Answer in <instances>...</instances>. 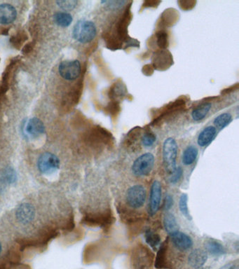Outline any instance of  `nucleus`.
Returning a JSON list of instances; mask_svg holds the SVG:
<instances>
[{"instance_id":"7ed1b4c3","label":"nucleus","mask_w":239,"mask_h":269,"mask_svg":"<svg viewBox=\"0 0 239 269\" xmlns=\"http://www.w3.org/2000/svg\"><path fill=\"white\" fill-rule=\"evenodd\" d=\"M37 164L38 170L41 175L51 176L60 169V161L56 154L47 152L41 154Z\"/></svg>"},{"instance_id":"6e6552de","label":"nucleus","mask_w":239,"mask_h":269,"mask_svg":"<svg viewBox=\"0 0 239 269\" xmlns=\"http://www.w3.org/2000/svg\"><path fill=\"white\" fill-rule=\"evenodd\" d=\"M45 133V126L40 119L32 118L26 123L24 134L29 139H35Z\"/></svg>"},{"instance_id":"f3484780","label":"nucleus","mask_w":239,"mask_h":269,"mask_svg":"<svg viewBox=\"0 0 239 269\" xmlns=\"http://www.w3.org/2000/svg\"><path fill=\"white\" fill-rule=\"evenodd\" d=\"M206 248L209 251L211 255H222L226 252L225 248L222 244L220 243L218 241L215 240L207 241L206 242Z\"/></svg>"},{"instance_id":"9d476101","label":"nucleus","mask_w":239,"mask_h":269,"mask_svg":"<svg viewBox=\"0 0 239 269\" xmlns=\"http://www.w3.org/2000/svg\"><path fill=\"white\" fill-rule=\"evenodd\" d=\"M171 241H172L173 244L178 250L186 251L192 247V239H191L190 236L187 235V234L177 231V232L171 234Z\"/></svg>"},{"instance_id":"b1692460","label":"nucleus","mask_w":239,"mask_h":269,"mask_svg":"<svg viewBox=\"0 0 239 269\" xmlns=\"http://www.w3.org/2000/svg\"><path fill=\"white\" fill-rule=\"evenodd\" d=\"M141 140L144 147L149 148L154 145L156 140V137L154 133L151 131H147L143 134Z\"/></svg>"},{"instance_id":"aec40b11","label":"nucleus","mask_w":239,"mask_h":269,"mask_svg":"<svg viewBox=\"0 0 239 269\" xmlns=\"http://www.w3.org/2000/svg\"><path fill=\"white\" fill-rule=\"evenodd\" d=\"M126 88L121 83H117L110 90L109 96L111 99L116 100L126 96Z\"/></svg>"},{"instance_id":"1a4fd4ad","label":"nucleus","mask_w":239,"mask_h":269,"mask_svg":"<svg viewBox=\"0 0 239 269\" xmlns=\"http://www.w3.org/2000/svg\"><path fill=\"white\" fill-rule=\"evenodd\" d=\"M161 196H162V188H161V183L157 180H155L151 185V191H150L149 210L151 216L154 215L159 211Z\"/></svg>"},{"instance_id":"423d86ee","label":"nucleus","mask_w":239,"mask_h":269,"mask_svg":"<svg viewBox=\"0 0 239 269\" xmlns=\"http://www.w3.org/2000/svg\"><path fill=\"white\" fill-rule=\"evenodd\" d=\"M147 198V191L141 185L132 186L127 191L126 201L127 204L133 209H139L144 206Z\"/></svg>"},{"instance_id":"dca6fc26","label":"nucleus","mask_w":239,"mask_h":269,"mask_svg":"<svg viewBox=\"0 0 239 269\" xmlns=\"http://www.w3.org/2000/svg\"><path fill=\"white\" fill-rule=\"evenodd\" d=\"M199 151L195 146L190 145L184 149L183 152L182 163L185 165H190L194 163L198 157Z\"/></svg>"},{"instance_id":"f257e3e1","label":"nucleus","mask_w":239,"mask_h":269,"mask_svg":"<svg viewBox=\"0 0 239 269\" xmlns=\"http://www.w3.org/2000/svg\"><path fill=\"white\" fill-rule=\"evenodd\" d=\"M97 34L95 24L90 21L81 20L73 29V37L77 42L87 44L93 41Z\"/></svg>"},{"instance_id":"bb28decb","label":"nucleus","mask_w":239,"mask_h":269,"mask_svg":"<svg viewBox=\"0 0 239 269\" xmlns=\"http://www.w3.org/2000/svg\"><path fill=\"white\" fill-rule=\"evenodd\" d=\"M183 170L181 167H178L174 173L171 174L170 178V182L171 184H176L179 183L180 179L182 178Z\"/></svg>"},{"instance_id":"20e7f679","label":"nucleus","mask_w":239,"mask_h":269,"mask_svg":"<svg viewBox=\"0 0 239 269\" xmlns=\"http://www.w3.org/2000/svg\"><path fill=\"white\" fill-rule=\"evenodd\" d=\"M178 144L172 137L166 139L163 144V160L166 172L171 175L176 168Z\"/></svg>"},{"instance_id":"ddd939ff","label":"nucleus","mask_w":239,"mask_h":269,"mask_svg":"<svg viewBox=\"0 0 239 269\" xmlns=\"http://www.w3.org/2000/svg\"><path fill=\"white\" fill-rule=\"evenodd\" d=\"M217 130L213 126H209L200 133L198 137L197 142L200 147H204L210 143L215 138Z\"/></svg>"},{"instance_id":"c85d7f7f","label":"nucleus","mask_w":239,"mask_h":269,"mask_svg":"<svg viewBox=\"0 0 239 269\" xmlns=\"http://www.w3.org/2000/svg\"><path fill=\"white\" fill-rule=\"evenodd\" d=\"M33 49V44L32 42H30V43L26 44L24 46V48H23L22 52L24 54H28L32 52Z\"/></svg>"},{"instance_id":"6ab92c4d","label":"nucleus","mask_w":239,"mask_h":269,"mask_svg":"<svg viewBox=\"0 0 239 269\" xmlns=\"http://www.w3.org/2000/svg\"><path fill=\"white\" fill-rule=\"evenodd\" d=\"M54 19L56 24L62 27H68L72 22V16L66 12L57 13L54 15Z\"/></svg>"},{"instance_id":"412c9836","label":"nucleus","mask_w":239,"mask_h":269,"mask_svg":"<svg viewBox=\"0 0 239 269\" xmlns=\"http://www.w3.org/2000/svg\"><path fill=\"white\" fill-rule=\"evenodd\" d=\"M232 120V116L230 113H223L215 118L214 120V124L217 129L222 130L225 129L226 126L230 124Z\"/></svg>"},{"instance_id":"f03ea898","label":"nucleus","mask_w":239,"mask_h":269,"mask_svg":"<svg viewBox=\"0 0 239 269\" xmlns=\"http://www.w3.org/2000/svg\"><path fill=\"white\" fill-rule=\"evenodd\" d=\"M37 211L30 202H23L15 209V219L20 226L32 225L37 219Z\"/></svg>"},{"instance_id":"2eb2a0df","label":"nucleus","mask_w":239,"mask_h":269,"mask_svg":"<svg viewBox=\"0 0 239 269\" xmlns=\"http://www.w3.org/2000/svg\"><path fill=\"white\" fill-rule=\"evenodd\" d=\"M212 104L210 103H204L197 106L192 112L193 120L195 121H202L210 110Z\"/></svg>"},{"instance_id":"5701e85b","label":"nucleus","mask_w":239,"mask_h":269,"mask_svg":"<svg viewBox=\"0 0 239 269\" xmlns=\"http://www.w3.org/2000/svg\"><path fill=\"white\" fill-rule=\"evenodd\" d=\"M187 202V195L185 194V193H182V194L181 195L180 198H179V211H180L181 213H182L183 215L185 216L187 219L191 220V219H192V216H191L190 214H189V209H188Z\"/></svg>"},{"instance_id":"c756f323","label":"nucleus","mask_w":239,"mask_h":269,"mask_svg":"<svg viewBox=\"0 0 239 269\" xmlns=\"http://www.w3.org/2000/svg\"><path fill=\"white\" fill-rule=\"evenodd\" d=\"M1 251H2V244H1V241H0V254H1Z\"/></svg>"},{"instance_id":"4468645a","label":"nucleus","mask_w":239,"mask_h":269,"mask_svg":"<svg viewBox=\"0 0 239 269\" xmlns=\"http://www.w3.org/2000/svg\"><path fill=\"white\" fill-rule=\"evenodd\" d=\"M164 226L165 230L171 235L179 231V226L176 220V216L171 213H167L164 217Z\"/></svg>"},{"instance_id":"4be33fe9","label":"nucleus","mask_w":239,"mask_h":269,"mask_svg":"<svg viewBox=\"0 0 239 269\" xmlns=\"http://www.w3.org/2000/svg\"><path fill=\"white\" fill-rule=\"evenodd\" d=\"M28 39L27 34L25 33L23 31L18 32L12 36L10 39V43L11 45L16 49H19L20 47H22L23 44L25 43L26 40Z\"/></svg>"},{"instance_id":"393cba45","label":"nucleus","mask_w":239,"mask_h":269,"mask_svg":"<svg viewBox=\"0 0 239 269\" xmlns=\"http://www.w3.org/2000/svg\"><path fill=\"white\" fill-rule=\"evenodd\" d=\"M156 42L161 49H166L169 44L168 34L165 31L161 30L156 33Z\"/></svg>"},{"instance_id":"f8f14e48","label":"nucleus","mask_w":239,"mask_h":269,"mask_svg":"<svg viewBox=\"0 0 239 269\" xmlns=\"http://www.w3.org/2000/svg\"><path fill=\"white\" fill-rule=\"evenodd\" d=\"M208 255L206 251L202 249H196L189 254L188 262L194 268H201L207 262Z\"/></svg>"},{"instance_id":"39448f33","label":"nucleus","mask_w":239,"mask_h":269,"mask_svg":"<svg viewBox=\"0 0 239 269\" xmlns=\"http://www.w3.org/2000/svg\"><path fill=\"white\" fill-rule=\"evenodd\" d=\"M154 165V157L152 154L146 153L137 158L132 165V172L138 177L149 175Z\"/></svg>"},{"instance_id":"a878e982","label":"nucleus","mask_w":239,"mask_h":269,"mask_svg":"<svg viewBox=\"0 0 239 269\" xmlns=\"http://www.w3.org/2000/svg\"><path fill=\"white\" fill-rule=\"evenodd\" d=\"M57 4L60 9L65 11H71L77 6L78 1L75 0H61V1H57Z\"/></svg>"},{"instance_id":"cd10ccee","label":"nucleus","mask_w":239,"mask_h":269,"mask_svg":"<svg viewBox=\"0 0 239 269\" xmlns=\"http://www.w3.org/2000/svg\"><path fill=\"white\" fill-rule=\"evenodd\" d=\"M174 206V198L171 195H166L164 199V208L166 211H169Z\"/></svg>"},{"instance_id":"9b49d317","label":"nucleus","mask_w":239,"mask_h":269,"mask_svg":"<svg viewBox=\"0 0 239 269\" xmlns=\"http://www.w3.org/2000/svg\"><path fill=\"white\" fill-rule=\"evenodd\" d=\"M17 16V12L11 4H0V24L7 25L14 22Z\"/></svg>"},{"instance_id":"0eeeda50","label":"nucleus","mask_w":239,"mask_h":269,"mask_svg":"<svg viewBox=\"0 0 239 269\" xmlns=\"http://www.w3.org/2000/svg\"><path fill=\"white\" fill-rule=\"evenodd\" d=\"M59 73L67 81H73L81 73V65L78 60H65L59 65Z\"/></svg>"},{"instance_id":"a211bd4d","label":"nucleus","mask_w":239,"mask_h":269,"mask_svg":"<svg viewBox=\"0 0 239 269\" xmlns=\"http://www.w3.org/2000/svg\"><path fill=\"white\" fill-rule=\"evenodd\" d=\"M145 238H146V241L148 245L154 250H156L161 243V238L159 234H156L151 229H149L146 230Z\"/></svg>"}]
</instances>
